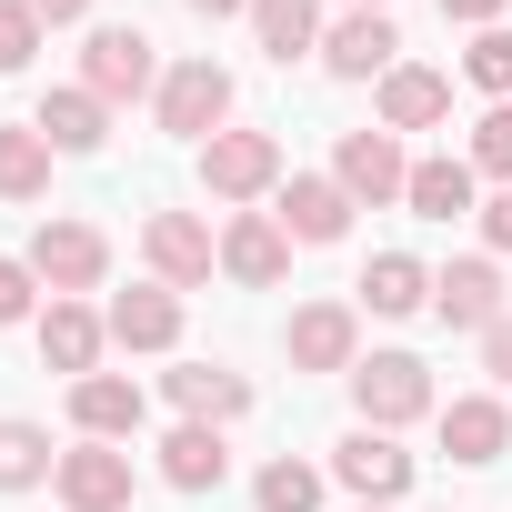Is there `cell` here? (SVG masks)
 <instances>
[{"instance_id": "1", "label": "cell", "mask_w": 512, "mask_h": 512, "mask_svg": "<svg viewBox=\"0 0 512 512\" xmlns=\"http://www.w3.org/2000/svg\"><path fill=\"white\" fill-rule=\"evenodd\" d=\"M352 402H362V422H372V432H402V422L442 412L432 362H412V352H372V362H352Z\"/></svg>"}, {"instance_id": "2", "label": "cell", "mask_w": 512, "mask_h": 512, "mask_svg": "<svg viewBox=\"0 0 512 512\" xmlns=\"http://www.w3.org/2000/svg\"><path fill=\"white\" fill-rule=\"evenodd\" d=\"M151 101H161V131H171V141H191V151H201V141H211V131H221V121H231V71H221V61H211V51H201V61H171V71H161V91H151Z\"/></svg>"}, {"instance_id": "3", "label": "cell", "mask_w": 512, "mask_h": 512, "mask_svg": "<svg viewBox=\"0 0 512 512\" xmlns=\"http://www.w3.org/2000/svg\"><path fill=\"white\" fill-rule=\"evenodd\" d=\"M81 91H101V101H141V91H161V51H151V31L101 21V31L81 41Z\"/></svg>"}, {"instance_id": "4", "label": "cell", "mask_w": 512, "mask_h": 512, "mask_svg": "<svg viewBox=\"0 0 512 512\" xmlns=\"http://www.w3.org/2000/svg\"><path fill=\"white\" fill-rule=\"evenodd\" d=\"M31 272L51 282V302H81V292L111 282V241H101L91 221H41V231H31Z\"/></svg>"}, {"instance_id": "5", "label": "cell", "mask_w": 512, "mask_h": 512, "mask_svg": "<svg viewBox=\"0 0 512 512\" xmlns=\"http://www.w3.org/2000/svg\"><path fill=\"white\" fill-rule=\"evenodd\" d=\"M201 191H211V201H262V191H282V141H272V131H211V141H201Z\"/></svg>"}, {"instance_id": "6", "label": "cell", "mask_w": 512, "mask_h": 512, "mask_svg": "<svg viewBox=\"0 0 512 512\" xmlns=\"http://www.w3.org/2000/svg\"><path fill=\"white\" fill-rule=\"evenodd\" d=\"M131 442H71L61 452V472H51V492L71 502V512H131Z\"/></svg>"}, {"instance_id": "7", "label": "cell", "mask_w": 512, "mask_h": 512, "mask_svg": "<svg viewBox=\"0 0 512 512\" xmlns=\"http://www.w3.org/2000/svg\"><path fill=\"white\" fill-rule=\"evenodd\" d=\"M332 181L362 201V211H382V201H402L412 191V161H402V131H342V151H332Z\"/></svg>"}, {"instance_id": "8", "label": "cell", "mask_w": 512, "mask_h": 512, "mask_svg": "<svg viewBox=\"0 0 512 512\" xmlns=\"http://www.w3.org/2000/svg\"><path fill=\"white\" fill-rule=\"evenodd\" d=\"M141 251H151V282H171V292H191V282L221 272V241H211V221H191V211H151V221H141Z\"/></svg>"}, {"instance_id": "9", "label": "cell", "mask_w": 512, "mask_h": 512, "mask_svg": "<svg viewBox=\"0 0 512 512\" xmlns=\"http://www.w3.org/2000/svg\"><path fill=\"white\" fill-rule=\"evenodd\" d=\"M332 482H342L352 502H402V492H412V452H402L392 432H372V422H362V432H342Z\"/></svg>"}, {"instance_id": "10", "label": "cell", "mask_w": 512, "mask_h": 512, "mask_svg": "<svg viewBox=\"0 0 512 512\" xmlns=\"http://www.w3.org/2000/svg\"><path fill=\"white\" fill-rule=\"evenodd\" d=\"M221 272H231L241 292H272V282L292 272V231H282L272 211H231V221H221Z\"/></svg>"}, {"instance_id": "11", "label": "cell", "mask_w": 512, "mask_h": 512, "mask_svg": "<svg viewBox=\"0 0 512 512\" xmlns=\"http://www.w3.org/2000/svg\"><path fill=\"white\" fill-rule=\"evenodd\" d=\"M322 71H332V81H382V71H402V31H392L382 11H342V21L322 31Z\"/></svg>"}, {"instance_id": "12", "label": "cell", "mask_w": 512, "mask_h": 512, "mask_svg": "<svg viewBox=\"0 0 512 512\" xmlns=\"http://www.w3.org/2000/svg\"><path fill=\"white\" fill-rule=\"evenodd\" d=\"M282 342H292L302 372H352L362 362V302H302Z\"/></svg>"}, {"instance_id": "13", "label": "cell", "mask_w": 512, "mask_h": 512, "mask_svg": "<svg viewBox=\"0 0 512 512\" xmlns=\"http://www.w3.org/2000/svg\"><path fill=\"white\" fill-rule=\"evenodd\" d=\"M432 312L452 322V332H492L512 302H502V262L492 251H472V262H452V272H432Z\"/></svg>"}, {"instance_id": "14", "label": "cell", "mask_w": 512, "mask_h": 512, "mask_svg": "<svg viewBox=\"0 0 512 512\" xmlns=\"http://www.w3.org/2000/svg\"><path fill=\"white\" fill-rule=\"evenodd\" d=\"M352 211H362V201H352V191H342L332 171H292V181H282V211H272V221H282L292 241H342V231H352Z\"/></svg>"}, {"instance_id": "15", "label": "cell", "mask_w": 512, "mask_h": 512, "mask_svg": "<svg viewBox=\"0 0 512 512\" xmlns=\"http://www.w3.org/2000/svg\"><path fill=\"white\" fill-rule=\"evenodd\" d=\"M101 322H111L121 352H171V342H181V292H171V282H131V292H111Z\"/></svg>"}, {"instance_id": "16", "label": "cell", "mask_w": 512, "mask_h": 512, "mask_svg": "<svg viewBox=\"0 0 512 512\" xmlns=\"http://www.w3.org/2000/svg\"><path fill=\"white\" fill-rule=\"evenodd\" d=\"M141 422H151L141 382H121V372H91V382H71V432H81V442H131Z\"/></svg>"}, {"instance_id": "17", "label": "cell", "mask_w": 512, "mask_h": 512, "mask_svg": "<svg viewBox=\"0 0 512 512\" xmlns=\"http://www.w3.org/2000/svg\"><path fill=\"white\" fill-rule=\"evenodd\" d=\"M432 422H442V452H452V462H472V472L512 452V412H502V392H462V402H442Z\"/></svg>"}, {"instance_id": "18", "label": "cell", "mask_w": 512, "mask_h": 512, "mask_svg": "<svg viewBox=\"0 0 512 512\" xmlns=\"http://www.w3.org/2000/svg\"><path fill=\"white\" fill-rule=\"evenodd\" d=\"M101 342H111V322H101L91 302H51V312H41V362H51V372L91 382V372H101Z\"/></svg>"}, {"instance_id": "19", "label": "cell", "mask_w": 512, "mask_h": 512, "mask_svg": "<svg viewBox=\"0 0 512 512\" xmlns=\"http://www.w3.org/2000/svg\"><path fill=\"white\" fill-rule=\"evenodd\" d=\"M221 472H231L221 422H171V432H161V482H171V492H221Z\"/></svg>"}, {"instance_id": "20", "label": "cell", "mask_w": 512, "mask_h": 512, "mask_svg": "<svg viewBox=\"0 0 512 512\" xmlns=\"http://www.w3.org/2000/svg\"><path fill=\"white\" fill-rule=\"evenodd\" d=\"M31 131H41L51 151H71V161H81V151H101V141H111V101L71 81V91H51V101L31 111Z\"/></svg>"}, {"instance_id": "21", "label": "cell", "mask_w": 512, "mask_h": 512, "mask_svg": "<svg viewBox=\"0 0 512 512\" xmlns=\"http://www.w3.org/2000/svg\"><path fill=\"white\" fill-rule=\"evenodd\" d=\"M352 292H362V312H382V322H412V312H432V272L412 262V251H372V272H362Z\"/></svg>"}, {"instance_id": "22", "label": "cell", "mask_w": 512, "mask_h": 512, "mask_svg": "<svg viewBox=\"0 0 512 512\" xmlns=\"http://www.w3.org/2000/svg\"><path fill=\"white\" fill-rule=\"evenodd\" d=\"M442 111H452V81L442 71H422V61L382 71V131H432Z\"/></svg>"}, {"instance_id": "23", "label": "cell", "mask_w": 512, "mask_h": 512, "mask_svg": "<svg viewBox=\"0 0 512 512\" xmlns=\"http://www.w3.org/2000/svg\"><path fill=\"white\" fill-rule=\"evenodd\" d=\"M171 402H181V422H241L251 412V382L221 372V362H181L171 372Z\"/></svg>"}, {"instance_id": "24", "label": "cell", "mask_w": 512, "mask_h": 512, "mask_svg": "<svg viewBox=\"0 0 512 512\" xmlns=\"http://www.w3.org/2000/svg\"><path fill=\"white\" fill-rule=\"evenodd\" d=\"M251 41H262L272 61L322 51V0H251Z\"/></svg>"}, {"instance_id": "25", "label": "cell", "mask_w": 512, "mask_h": 512, "mask_svg": "<svg viewBox=\"0 0 512 512\" xmlns=\"http://www.w3.org/2000/svg\"><path fill=\"white\" fill-rule=\"evenodd\" d=\"M51 161H61V151H51L31 121H0V201H41V191H51Z\"/></svg>"}, {"instance_id": "26", "label": "cell", "mask_w": 512, "mask_h": 512, "mask_svg": "<svg viewBox=\"0 0 512 512\" xmlns=\"http://www.w3.org/2000/svg\"><path fill=\"white\" fill-rule=\"evenodd\" d=\"M472 181H482V171L442 151V161H412V191H402V201H412L422 221H462V211H472Z\"/></svg>"}, {"instance_id": "27", "label": "cell", "mask_w": 512, "mask_h": 512, "mask_svg": "<svg viewBox=\"0 0 512 512\" xmlns=\"http://www.w3.org/2000/svg\"><path fill=\"white\" fill-rule=\"evenodd\" d=\"M51 472H61V452H51L41 422H0V492H31V482H51Z\"/></svg>"}, {"instance_id": "28", "label": "cell", "mask_w": 512, "mask_h": 512, "mask_svg": "<svg viewBox=\"0 0 512 512\" xmlns=\"http://www.w3.org/2000/svg\"><path fill=\"white\" fill-rule=\"evenodd\" d=\"M251 502H262V512H322V472L312 462H262V482H251Z\"/></svg>"}, {"instance_id": "29", "label": "cell", "mask_w": 512, "mask_h": 512, "mask_svg": "<svg viewBox=\"0 0 512 512\" xmlns=\"http://www.w3.org/2000/svg\"><path fill=\"white\" fill-rule=\"evenodd\" d=\"M462 81H472V91H492V101H512V31H472Z\"/></svg>"}, {"instance_id": "30", "label": "cell", "mask_w": 512, "mask_h": 512, "mask_svg": "<svg viewBox=\"0 0 512 512\" xmlns=\"http://www.w3.org/2000/svg\"><path fill=\"white\" fill-rule=\"evenodd\" d=\"M472 171H492V181H512V101H492L482 121H472V151H462Z\"/></svg>"}, {"instance_id": "31", "label": "cell", "mask_w": 512, "mask_h": 512, "mask_svg": "<svg viewBox=\"0 0 512 512\" xmlns=\"http://www.w3.org/2000/svg\"><path fill=\"white\" fill-rule=\"evenodd\" d=\"M31 51H41V11L31 0H0V71H31Z\"/></svg>"}, {"instance_id": "32", "label": "cell", "mask_w": 512, "mask_h": 512, "mask_svg": "<svg viewBox=\"0 0 512 512\" xmlns=\"http://www.w3.org/2000/svg\"><path fill=\"white\" fill-rule=\"evenodd\" d=\"M31 292H41V272L0 251V322H31Z\"/></svg>"}, {"instance_id": "33", "label": "cell", "mask_w": 512, "mask_h": 512, "mask_svg": "<svg viewBox=\"0 0 512 512\" xmlns=\"http://www.w3.org/2000/svg\"><path fill=\"white\" fill-rule=\"evenodd\" d=\"M502 11L512 0H442V21H462V31H502Z\"/></svg>"}, {"instance_id": "34", "label": "cell", "mask_w": 512, "mask_h": 512, "mask_svg": "<svg viewBox=\"0 0 512 512\" xmlns=\"http://www.w3.org/2000/svg\"><path fill=\"white\" fill-rule=\"evenodd\" d=\"M482 372H492V382H512V312L482 332Z\"/></svg>"}, {"instance_id": "35", "label": "cell", "mask_w": 512, "mask_h": 512, "mask_svg": "<svg viewBox=\"0 0 512 512\" xmlns=\"http://www.w3.org/2000/svg\"><path fill=\"white\" fill-rule=\"evenodd\" d=\"M482 241H492V251H512V181L482 201Z\"/></svg>"}, {"instance_id": "36", "label": "cell", "mask_w": 512, "mask_h": 512, "mask_svg": "<svg viewBox=\"0 0 512 512\" xmlns=\"http://www.w3.org/2000/svg\"><path fill=\"white\" fill-rule=\"evenodd\" d=\"M31 11H41V31H61V21H81V11H91V0H31Z\"/></svg>"}, {"instance_id": "37", "label": "cell", "mask_w": 512, "mask_h": 512, "mask_svg": "<svg viewBox=\"0 0 512 512\" xmlns=\"http://www.w3.org/2000/svg\"><path fill=\"white\" fill-rule=\"evenodd\" d=\"M201 21H251V0H191Z\"/></svg>"}, {"instance_id": "38", "label": "cell", "mask_w": 512, "mask_h": 512, "mask_svg": "<svg viewBox=\"0 0 512 512\" xmlns=\"http://www.w3.org/2000/svg\"><path fill=\"white\" fill-rule=\"evenodd\" d=\"M352 512H392V502H352Z\"/></svg>"}, {"instance_id": "39", "label": "cell", "mask_w": 512, "mask_h": 512, "mask_svg": "<svg viewBox=\"0 0 512 512\" xmlns=\"http://www.w3.org/2000/svg\"><path fill=\"white\" fill-rule=\"evenodd\" d=\"M362 11H382V0H362Z\"/></svg>"}]
</instances>
